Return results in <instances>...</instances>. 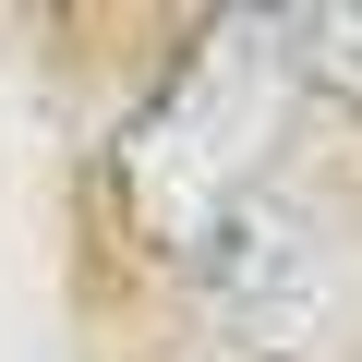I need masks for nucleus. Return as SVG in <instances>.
<instances>
[{
  "label": "nucleus",
  "instance_id": "2",
  "mask_svg": "<svg viewBox=\"0 0 362 362\" xmlns=\"http://www.w3.org/2000/svg\"><path fill=\"white\" fill-rule=\"evenodd\" d=\"M278 73L362 109V0H302V13H278Z\"/></svg>",
  "mask_w": 362,
  "mask_h": 362
},
{
  "label": "nucleus",
  "instance_id": "1",
  "mask_svg": "<svg viewBox=\"0 0 362 362\" xmlns=\"http://www.w3.org/2000/svg\"><path fill=\"white\" fill-rule=\"evenodd\" d=\"M194 290H206V314H218L254 362H290V350L314 338L326 254H314L302 206H278V194H230V206L194 230Z\"/></svg>",
  "mask_w": 362,
  "mask_h": 362
}]
</instances>
